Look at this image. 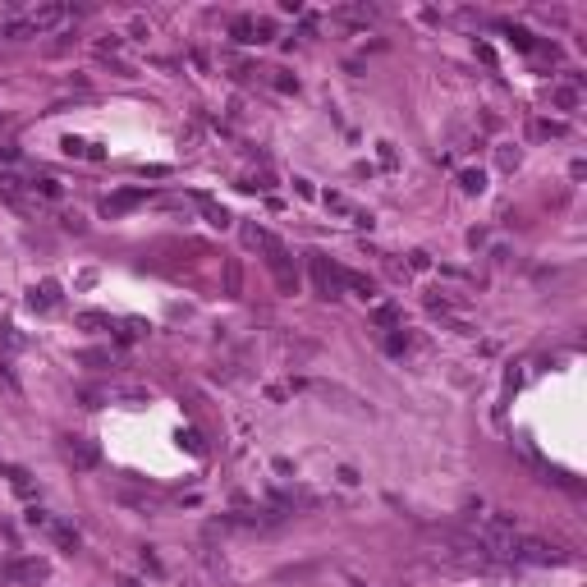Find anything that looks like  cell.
I'll return each mask as SVG.
<instances>
[{
	"instance_id": "obj_39",
	"label": "cell",
	"mask_w": 587,
	"mask_h": 587,
	"mask_svg": "<svg viewBox=\"0 0 587 587\" xmlns=\"http://www.w3.org/2000/svg\"><path fill=\"white\" fill-rule=\"evenodd\" d=\"M0 161H14V147H0Z\"/></svg>"
},
{
	"instance_id": "obj_15",
	"label": "cell",
	"mask_w": 587,
	"mask_h": 587,
	"mask_svg": "<svg viewBox=\"0 0 587 587\" xmlns=\"http://www.w3.org/2000/svg\"><path fill=\"white\" fill-rule=\"evenodd\" d=\"M459 189H464V193H482V189H487V175H482V170H459Z\"/></svg>"
},
{
	"instance_id": "obj_34",
	"label": "cell",
	"mask_w": 587,
	"mask_h": 587,
	"mask_svg": "<svg viewBox=\"0 0 587 587\" xmlns=\"http://www.w3.org/2000/svg\"><path fill=\"white\" fill-rule=\"evenodd\" d=\"M65 230L83 234V230H88V221H83V216H78V211H69V216H65Z\"/></svg>"
},
{
	"instance_id": "obj_9",
	"label": "cell",
	"mask_w": 587,
	"mask_h": 587,
	"mask_svg": "<svg viewBox=\"0 0 587 587\" xmlns=\"http://www.w3.org/2000/svg\"><path fill=\"white\" fill-rule=\"evenodd\" d=\"M46 537H51V542H56L60 551H69V555L78 551V532L69 528V523H60V519H51V523H46Z\"/></svg>"
},
{
	"instance_id": "obj_28",
	"label": "cell",
	"mask_w": 587,
	"mask_h": 587,
	"mask_svg": "<svg viewBox=\"0 0 587 587\" xmlns=\"http://www.w3.org/2000/svg\"><path fill=\"white\" fill-rule=\"evenodd\" d=\"M386 349H390V354H404V349H409V335H386Z\"/></svg>"
},
{
	"instance_id": "obj_5",
	"label": "cell",
	"mask_w": 587,
	"mask_h": 587,
	"mask_svg": "<svg viewBox=\"0 0 587 587\" xmlns=\"http://www.w3.org/2000/svg\"><path fill=\"white\" fill-rule=\"evenodd\" d=\"M65 459L74 468H97V445L88 436H65Z\"/></svg>"
},
{
	"instance_id": "obj_36",
	"label": "cell",
	"mask_w": 587,
	"mask_h": 587,
	"mask_svg": "<svg viewBox=\"0 0 587 587\" xmlns=\"http://www.w3.org/2000/svg\"><path fill=\"white\" fill-rule=\"evenodd\" d=\"M395 161H399V156H395V147H390V143H381V166H386V170H395Z\"/></svg>"
},
{
	"instance_id": "obj_16",
	"label": "cell",
	"mask_w": 587,
	"mask_h": 587,
	"mask_svg": "<svg viewBox=\"0 0 587 587\" xmlns=\"http://www.w3.org/2000/svg\"><path fill=\"white\" fill-rule=\"evenodd\" d=\"M92 46H97V56L101 60H111V56H120V46H124V37H97V42H92Z\"/></svg>"
},
{
	"instance_id": "obj_20",
	"label": "cell",
	"mask_w": 587,
	"mask_h": 587,
	"mask_svg": "<svg viewBox=\"0 0 587 587\" xmlns=\"http://www.w3.org/2000/svg\"><path fill=\"white\" fill-rule=\"evenodd\" d=\"M225 289H230V294L244 289V271H239V262H225Z\"/></svg>"
},
{
	"instance_id": "obj_21",
	"label": "cell",
	"mask_w": 587,
	"mask_h": 587,
	"mask_svg": "<svg viewBox=\"0 0 587 587\" xmlns=\"http://www.w3.org/2000/svg\"><path fill=\"white\" fill-rule=\"evenodd\" d=\"M202 211H207V221H211V225H221V230L230 225V211H225V207H216V202H207V198H202Z\"/></svg>"
},
{
	"instance_id": "obj_18",
	"label": "cell",
	"mask_w": 587,
	"mask_h": 587,
	"mask_svg": "<svg viewBox=\"0 0 587 587\" xmlns=\"http://www.w3.org/2000/svg\"><path fill=\"white\" fill-rule=\"evenodd\" d=\"M78 326H88V331H106L111 317H106V312H78Z\"/></svg>"
},
{
	"instance_id": "obj_22",
	"label": "cell",
	"mask_w": 587,
	"mask_h": 587,
	"mask_svg": "<svg viewBox=\"0 0 587 587\" xmlns=\"http://www.w3.org/2000/svg\"><path fill=\"white\" fill-rule=\"evenodd\" d=\"M496 166L500 170H514V166H519V147H500V152H496Z\"/></svg>"
},
{
	"instance_id": "obj_11",
	"label": "cell",
	"mask_w": 587,
	"mask_h": 587,
	"mask_svg": "<svg viewBox=\"0 0 587 587\" xmlns=\"http://www.w3.org/2000/svg\"><path fill=\"white\" fill-rule=\"evenodd\" d=\"M0 202H10V207H23V179L10 175V170H0Z\"/></svg>"
},
{
	"instance_id": "obj_32",
	"label": "cell",
	"mask_w": 587,
	"mask_h": 587,
	"mask_svg": "<svg viewBox=\"0 0 587 587\" xmlns=\"http://www.w3.org/2000/svg\"><path fill=\"white\" fill-rule=\"evenodd\" d=\"M349 221H354L358 230H372V211H358V207H354V211H349Z\"/></svg>"
},
{
	"instance_id": "obj_40",
	"label": "cell",
	"mask_w": 587,
	"mask_h": 587,
	"mask_svg": "<svg viewBox=\"0 0 587 587\" xmlns=\"http://www.w3.org/2000/svg\"><path fill=\"white\" fill-rule=\"evenodd\" d=\"M0 381H10V372H5V363H0Z\"/></svg>"
},
{
	"instance_id": "obj_27",
	"label": "cell",
	"mask_w": 587,
	"mask_h": 587,
	"mask_svg": "<svg viewBox=\"0 0 587 587\" xmlns=\"http://www.w3.org/2000/svg\"><path fill=\"white\" fill-rule=\"evenodd\" d=\"M14 491H19V496H33V482H28V473H23V468H14Z\"/></svg>"
},
{
	"instance_id": "obj_2",
	"label": "cell",
	"mask_w": 587,
	"mask_h": 587,
	"mask_svg": "<svg viewBox=\"0 0 587 587\" xmlns=\"http://www.w3.org/2000/svg\"><path fill=\"white\" fill-rule=\"evenodd\" d=\"M514 560H523V565H565L569 555L560 551V546H551V542H537V537H519V546H514Z\"/></svg>"
},
{
	"instance_id": "obj_10",
	"label": "cell",
	"mask_w": 587,
	"mask_h": 587,
	"mask_svg": "<svg viewBox=\"0 0 587 587\" xmlns=\"http://www.w3.org/2000/svg\"><path fill=\"white\" fill-rule=\"evenodd\" d=\"M335 19H340V23H354V28H363V23L377 19V5H340V10H335Z\"/></svg>"
},
{
	"instance_id": "obj_37",
	"label": "cell",
	"mask_w": 587,
	"mask_h": 587,
	"mask_svg": "<svg viewBox=\"0 0 587 587\" xmlns=\"http://www.w3.org/2000/svg\"><path fill=\"white\" fill-rule=\"evenodd\" d=\"M266 399H271V404H285L289 390H285V386H266Z\"/></svg>"
},
{
	"instance_id": "obj_13",
	"label": "cell",
	"mask_w": 587,
	"mask_h": 587,
	"mask_svg": "<svg viewBox=\"0 0 587 587\" xmlns=\"http://www.w3.org/2000/svg\"><path fill=\"white\" fill-rule=\"evenodd\" d=\"M340 285H349L358 299H377V285H372L367 276H358V271H340Z\"/></svg>"
},
{
	"instance_id": "obj_19",
	"label": "cell",
	"mask_w": 587,
	"mask_h": 587,
	"mask_svg": "<svg viewBox=\"0 0 587 587\" xmlns=\"http://www.w3.org/2000/svg\"><path fill=\"white\" fill-rule=\"evenodd\" d=\"M271 244V234L257 230V225H244V248H266Z\"/></svg>"
},
{
	"instance_id": "obj_30",
	"label": "cell",
	"mask_w": 587,
	"mask_h": 587,
	"mask_svg": "<svg viewBox=\"0 0 587 587\" xmlns=\"http://www.w3.org/2000/svg\"><path fill=\"white\" fill-rule=\"evenodd\" d=\"M138 555H143V569H152V574H166V569H161V560H156V555H152V546H143V551H138Z\"/></svg>"
},
{
	"instance_id": "obj_31",
	"label": "cell",
	"mask_w": 587,
	"mask_h": 587,
	"mask_svg": "<svg viewBox=\"0 0 587 587\" xmlns=\"http://www.w3.org/2000/svg\"><path fill=\"white\" fill-rule=\"evenodd\" d=\"M399 322V308H377V326H395Z\"/></svg>"
},
{
	"instance_id": "obj_12",
	"label": "cell",
	"mask_w": 587,
	"mask_h": 587,
	"mask_svg": "<svg viewBox=\"0 0 587 587\" xmlns=\"http://www.w3.org/2000/svg\"><path fill=\"white\" fill-rule=\"evenodd\" d=\"M569 124L560 120H528V138H565Z\"/></svg>"
},
{
	"instance_id": "obj_25",
	"label": "cell",
	"mask_w": 587,
	"mask_h": 587,
	"mask_svg": "<svg viewBox=\"0 0 587 587\" xmlns=\"http://www.w3.org/2000/svg\"><path fill=\"white\" fill-rule=\"evenodd\" d=\"M326 207H331V211H340V216H349V211H354L344 193H326Z\"/></svg>"
},
{
	"instance_id": "obj_4",
	"label": "cell",
	"mask_w": 587,
	"mask_h": 587,
	"mask_svg": "<svg viewBox=\"0 0 587 587\" xmlns=\"http://www.w3.org/2000/svg\"><path fill=\"white\" fill-rule=\"evenodd\" d=\"M10 578L19 587H37V583L51 578V565H46L42 555H23V560H14V565H10Z\"/></svg>"
},
{
	"instance_id": "obj_1",
	"label": "cell",
	"mask_w": 587,
	"mask_h": 587,
	"mask_svg": "<svg viewBox=\"0 0 587 587\" xmlns=\"http://www.w3.org/2000/svg\"><path fill=\"white\" fill-rule=\"evenodd\" d=\"M23 19H28L33 37H42V33H56L60 23L69 19V5H60V0H46V5H28V10H23Z\"/></svg>"
},
{
	"instance_id": "obj_26",
	"label": "cell",
	"mask_w": 587,
	"mask_h": 587,
	"mask_svg": "<svg viewBox=\"0 0 587 587\" xmlns=\"http://www.w3.org/2000/svg\"><path fill=\"white\" fill-rule=\"evenodd\" d=\"M129 33H133V42H147V37H152V23H147V19H133Z\"/></svg>"
},
{
	"instance_id": "obj_17",
	"label": "cell",
	"mask_w": 587,
	"mask_h": 587,
	"mask_svg": "<svg viewBox=\"0 0 587 587\" xmlns=\"http://www.w3.org/2000/svg\"><path fill=\"white\" fill-rule=\"evenodd\" d=\"M33 189H37V193H42V198H51V202H56V198H60V193H65V189H60V179H51V175H42V179H33Z\"/></svg>"
},
{
	"instance_id": "obj_8",
	"label": "cell",
	"mask_w": 587,
	"mask_h": 587,
	"mask_svg": "<svg viewBox=\"0 0 587 587\" xmlns=\"http://www.w3.org/2000/svg\"><path fill=\"white\" fill-rule=\"evenodd\" d=\"M138 202H147V193H143V189H124V193H115V198L101 202V211H106V216H120V211L138 207Z\"/></svg>"
},
{
	"instance_id": "obj_23",
	"label": "cell",
	"mask_w": 587,
	"mask_h": 587,
	"mask_svg": "<svg viewBox=\"0 0 587 587\" xmlns=\"http://www.w3.org/2000/svg\"><path fill=\"white\" fill-rule=\"evenodd\" d=\"M555 106L574 111V106H578V88H555Z\"/></svg>"
},
{
	"instance_id": "obj_24",
	"label": "cell",
	"mask_w": 587,
	"mask_h": 587,
	"mask_svg": "<svg viewBox=\"0 0 587 587\" xmlns=\"http://www.w3.org/2000/svg\"><path fill=\"white\" fill-rule=\"evenodd\" d=\"M60 147H65V156H88L92 152V143H83V138H65Z\"/></svg>"
},
{
	"instance_id": "obj_6",
	"label": "cell",
	"mask_w": 587,
	"mask_h": 587,
	"mask_svg": "<svg viewBox=\"0 0 587 587\" xmlns=\"http://www.w3.org/2000/svg\"><path fill=\"white\" fill-rule=\"evenodd\" d=\"M312 276H317V294L322 299H340V271L326 257H312Z\"/></svg>"
},
{
	"instance_id": "obj_29",
	"label": "cell",
	"mask_w": 587,
	"mask_h": 587,
	"mask_svg": "<svg viewBox=\"0 0 587 587\" xmlns=\"http://www.w3.org/2000/svg\"><path fill=\"white\" fill-rule=\"evenodd\" d=\"M179 441L189 445L193 455H202V450H207V445H202V436H198V432H179Z\"/></svg>"
},
{
	"instance_id": "obj_7",
	"label": "cell",
	"mask_w": 587,
	"mask_h": 587,
	"mask_svg": "<svg viewBox=\"0 0 587 587\" xmlns=\"http://www.w3.org/2000/svg\"><path fill=\"white\" fill-rule=\"evenodd\" d=\"M28 308H33V312H51V308H60V285H56V280H42V285L28 294Z\"/></svg>"
},
{
	"instance_id": "obj_3",
	"label": "cell",
	"mask_w": 587,
	"mask_h": 587,
	"mask_svg": "<svg viewBox=\"0 0 587 587\" xmlns=\"http://www.w3.org/2000/svg\"><path fill=\"white\" fill-rule=\"evenodd\" d=\"M266 262H271V271H276V280H280V289H285V294H294V289H299V271H294V262H289V253H285V244H280V239H271V244H266Z\"/></svg>"
},
{
	"instance_id": "obj_38",
	"label": "cell",
	"mask_w": 587,
	"mask_h": 587,
	"mask_svg": "<svg viewBox=\"0 0 587 587\" xmlns=\"http://www.w3.org/2000/svg\"><path fill=\"white\" fill-rule=\"evenodd\" d=\"M115 587H147V583H138V578H129V574H120V578H115Z\"/></svg>"
},
{
	"instance_id": "obj_33",
	"label": "cell",
	"mask_w": 587,
	"mask_h": 587,
	"mask_svg": "<svg viewBox=\"0 0 587 587\" xmlns=\"http://www.w3.org/2000/svg\"><path fill=\"white\" fill-rule=\"evenodd\" d=\"M271 83H276L280 92H299V78H289V74H276V78H271Z\"/></svg>"
},
{
	"instance_id": "obj_14",
	"label": "cell",
	"mask_w": 587,
	"mask_h": 587,
	"mask_svg": "<svg viewBox=\"0 0 587 587\" xmlns=\"http://www.w3.org/2000/svg\"><path fill=\"white\" fill-rule=\"evenodd\" d=\"M230 37H234L239 46H253V42H257V33H253V19H234V23H230Z\"/></svg>"
},
{
	"instance_id": "obj_35",
	"label": "cell",
	"mask_w": 587,
	"mask_h": 587,
	"mask_svg": "<svg viewBox=\"0 0 587 587\" xmlns=\"http://www.w3.org/2000/svg\"><path fill=\"white\" fill-rule=\"evenodd\" d=\"M427 266H432V257H427V253H409V271H427Z\"/></svg>"
}]
</instances>
